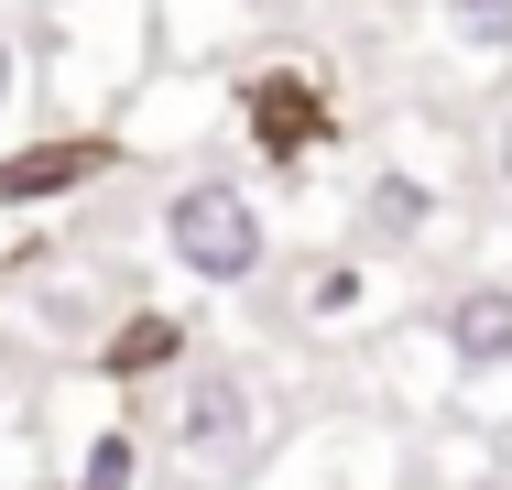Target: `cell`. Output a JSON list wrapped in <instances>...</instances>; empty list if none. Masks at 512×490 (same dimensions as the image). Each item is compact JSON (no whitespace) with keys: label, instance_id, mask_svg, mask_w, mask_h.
I'll use <instances>...</instances> for the list:
<instances>
[{"label":"cell","instance_id":"cell-10","mask_svg":"<svg viewBox=\"0 0 512 490\" xmlns=\"http://www.w3.org/2000/svg\"><path fill=\"white\" fill-rule=\"evenodd\" d=\"M11 98H22V44L0 33V120H11Z\"/></svg>","mask_w":512,"mask_h":490},{"label":"cell","instance_id":"cell-3","mask_svg":"<svg viewBox=\"0 0 512 490\" xmlns=\"http://www.w3.org/2000/svg\"><path fill=\"white\" fill-rule=\"evenodd\" d=\"M436 349H447L469 382H502V371H512V284H469V294H447Z\"/></svg>","mask_w":512,"mask_h":490},{"label":"cell","instance_id":"cell-11","mask_svg":"<svg viewBox=\"0 0 512 490\" xmlns=\"http://www.w3.org/2000/svg\"><path fill=\"white\" fill-rule=\"evenodd\" d=\"M251 11H295V0H251Z\"/></svg>","mask_w":512,"mask_h":490},{"label":"cell","instance_id":"cell-2","mask_svg":"<svg viewBox=\"0 0 512 490\" xmlns=\"http://www.w3.org/2000/svg\"><path fill=\"white\" fill-rule=\"evenodd\" d=\"M251 436H262V392L240 382V371H186V382H175V447H186V458L218 469V458H240Z\"/></svg>","mask_w":512,"mask_h":490},{"label":"cell","instance_id":"cell-1","mask_svg":"<svg viewBox=\"0 0 512 490\" xmlns=\"http://www.w3.org/2000/svg\"><path fill=\"white\" fill-rule=\"evenodd\" d=\"M164 251H175V273L240 294V284H262V262H273V218H262V196H251V186L197 175V186L164 196Z\"/></svg>","mask_w":512,"mask_h":490},{"label":"cell","instance_id":"cell-8","mask_svg":"<svg viewBox=\"0 0 512 490\" xmlns=\"http://www.w3.org/2000/svg\"><path fill=\"white\" fill-rule=\"evenodd\" d=\"M131 469H142V458H131V436L109 425L99 447H88V469H77V490H131Z\"/></svg>","mask_w":512,"mask_h":490},{"label":"cell","instance_id":"cell-7","mask_svg":"<svg viewBox=\"0 0 512 490\" xmlns=\"http://www.w3.org/2000/svg\"><path fill=\"white\" fill-rule=\"evenodd\" d=\"M175 349H186V327H175V316H131V327L109 338V371H164Z\"/></svg>","mask_w":512,"mask_h":490},{"label":"cell","instance_id":"cell-5","mask_svg":"<svg viewBox=\"0 0 512 490\" xmlns=\"http://www.w3.org/2000/svg\"><path fill=\"white\" fill-rule=\"evenodd\" d=\"M436 33L480 66H512V0H436Z\"/></svg>","mask_w":512,"mask_h":490},{"label":"cell","instance_id":"cell-9","mask_svg":"<svg viewBox=\"0 0 512 490\" xmlns=\"http://www.w3.org/2000/svg\"><path fill=\"white\" fill-rule=\"evenodd\" d=\"M338 305H360V262H327L316 273V316H338Z\"/></svg>","mask_w":512,"mask_h":490},{"label":"cell","instance_id":"cell-4","mask_svg":"<svg viewBox=\"0 0 512 490\" xmlns=\"http://www.w3.org/2000/svg\"><path fill=\"white\" fill-rule=\"evenodd\" d=\"M425 218H436V186H425V175H404V164H382V175L360 186V240H382V251H404Z\"/></svg>","mask_w":512,"mask_h":490},{"label":"cell","instance_id":"cell-6","mask_svg":"<svg viewBox=\"0 0 512 490\" xmlns=\"http://www.w3.org/2000/svg\"><path fill=\"white\" fill-rule=\"evenodd\" d=\"M99 164H109L99 142H44V153L0 164V196H55V186H77V175H99Z\"/></svg>","mask_w":512,"mask_h":490}]
</instances>
